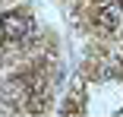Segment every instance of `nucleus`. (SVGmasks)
Returning a JSON list of instances; mask_svg holds the SVG:
<instances>
[{
    "label": "nucleus",
    "mask_w": 123,
    "mask_h": 117,
    "mask_svg": "<svg viewBox=\"0 0 123 117\" xmlns=\"http://www.w3.org/2000/svg\"><path fill=\"white\" fill-rule=\"evenodd\" d=\"M98 26H101L104 32H117L123 26V3H117V0H104V6L98 10Z\"/></svg>",
    "instance_id": "f257e3e1"
},
{
    "label": "nucleus",
    "mask_w": 123,
    "mask_h": 117,
    "mask_svg": "<svg viewBox=\"0 0 123 117\" xmlns=\"http://www.w3.org/2000/svg\"><path fill=\"white\" fill-rule=\"evenodd\" d=\"M32 32V19L22 13H6L3 16V35L6 38H25Z\"/></svg>",
    "instance_id": "f03ea898"
}]
</instances>
